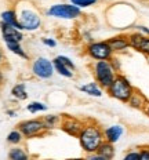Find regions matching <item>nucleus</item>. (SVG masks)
<instances>
[{"mask_svg": "<svg viewBox=\"0 0 149 160\" xmlns=\"http://www.w3.org/2000/svg\"><path fill=\"white\" fill-rule=\"evenodd\" d=\"M79 141H80L82 148L87 153H97L98 148L105 141V138H104V132L98 127L88 126V127L82 130L80 135H79Z\"/></svg>", "mask_w": 149, "mask_h": 160, "instance_id": "obj_1", "label": "nucleus"}, {"mask_svg": "<svg viewBox=\"0 0 149 160\" xmlns=\"http://www.w3.org/2000/svg\"><path fill=\"white\" fill-rule=\"evenodd\" d=\"M134 91L135 90L131 86V83L128 82L123 75H116L112 86L108 88L109 95L113 97L117 101H122V102H128V99L131 98Z\"/></svg>", "mask_w": 149, "mask_h": 160, "instance_id": "obj_2", "label": "nucleus"}, {"mask_svg": "<svg viewBox=\"0 0 149 160\" xmlns=\"http://www.w3.org/2000/svg\"><path fill=\"white\" fill-rule=\"evenodd\" d=\"M95 79L102 88H109L116 78V71L109 61H97L94 66Z\"/></svg>", "mask_w": 149, "mask_h": 160, "instance_id": "obj_3", "label": "nucleus"}, {"mask_svg": "<svg viewBox=\"0 0 149 160\" xmlns=\"http://www.w3.org/2000/svg\"><path fill=\"white\" fill-rule=\"evenodd\" d=\"M87 52L91 58L97 59V61H109L112 58L113 51L109 47L108 42H94L88 46Z\"/></svg>", "mask_w": 149, "mask_h": 160, "instance_id": "obj_4", "label": "nucleus"}, {"mask_svg": "<svg viewBox=\"0 0 149 160\" xmlns=\"http://www.w3.org/2000/svg\"><path fill=\"white\" fill-rule=\"evenodd\" d=\"M48 15L71 19L80 15V8L73 4H55L48 10Z\"/></svg>", "mask_w": 149, "mask_h": 160, "instance_id": "obj_5", "label": "nucleus"}, {"mask_svg": "<svg viewBox=\"0 0 149 160\" xmlns=\"http://www.w3.org/2000/svg\"><path fill=\"white\" fill-rule=\"evenodd\" d=\"M33 72L36 76L42 79H48L51 78L52 72H54V65L46 58H37L33 64Z\"/></svg>", "mask_w": 149, "mask_h": 160, "instance_id": "obj_6", "label": "nucleus"}, {"mask_svg": "<svg viewBox=\"0 0 149 160\" xmlns=\"http://www.w3.org/2000/svg\"><path fill=\"white\" fill-rule=\"evenodd\" d=\"M43 128H46V126H44V122H42V120H28V122H24L19 124L21 134H24L26 137L36 135Z\"/></svg>", "mask_w": 149, "mask_h": 160, "instance_id": "obj_7", "label": "nucleus"}, {"mask_svg": "<svg viewBox=\"0 0 149 160\" xmlns=\"http://www.w3.org/2000/svg\"><path fill=\"white\" fill-rule=\"evenodd\" d=\"M2 33L6 43H19L22 40V33L18 29L12 28V26L4 24V22L2 24Z\"/></svg>", "mask_w": 149, "mask_h": 160, "instance_id": "obj_8", "label": "nucleus"}, {"mask_svg": "<svg viewBox=\"0 0 149 160\" xmlns=\"http://www.w3.org/2000/svg\"><path fill=\"white\" fill-rule=\"evenodd\" d=\"M109 47L113 52H119V51H124L126 48L130 47V43H128V39L124 38V36H116V38H112L107 40Z\"/></svg>", "mask_w": 149, "mask_h": 160, "instance_id": "obj_9", "label": "nucleus"}, {"mask_svg": "<svg viewBox=\"0 0 149 160\" xmlns=\"http://www.w3.org/2000/svg\"><path fill=\"white\" fill-rule=\"evenodd\" d=\"M122 134H123V127L122 126H111L104 131V138L105 141L115 144V142H117L120 139Z\"/></svg>", "mask_w": 149, "mask_h": 160, "instance_id": "obj_10", "label": "nucleus"}, {"mask_svg": "<svg viewBox=\"0 0 149 160\" xmlns=\"http://www.w3.org/2000/svg\"><path fill=\"white\" fill-rule=\"evenodd\" d=\"M21 25L24 26V29H36L39 25H40V19H39V17L32 14V12L25 11L24 17H22Z\"/></svg>", "mask_w": 149, "mask_h": 160, "instance_id": "obj_11", "label": "nucleus"}, {"mask_svg": "<svg viewBox=\"0 0 149 160\" xmlns=\"http://www.w3.org/2000/svg\"><path fill=\"white\" fill-rule=\"evenodd\" d=\"M97 153L99 156H102L104 159L107 160H112L115 158V148H113V144H111V142L108 141H104L101 144V146L98 148Z\"/></svg>", "mask_w": 149, "mask_h": 160, "instance_id": "obj_12", "label": "nucleus"}, {"mask_svg": "<svg viewBox=\"0 0 149 160\" xmlns=\"http://www.w3.org/2000/svg\"><path fill=\"white\" fill-rule=\"evenodd\" d=\"M2 19L4 24H7L10 26H12V28L18 29V31H21V29H24V26L21 25V22L17 19L15 17V12L14 11H4L2 14Z\"/></svg>", "mask_w": 149, "mask_h": 160, "instance_id": "obj_13", "label": "nucleus"}, {"mask_svg": "<svg viewBox=\"0 0 149 160\" xmlns=\"http://www.w3.org/2000/svg\"><path fill=\"white\" fill-rule=\"evenodd\" d=\"M127 104L130 105L131 108L141 109V108H144V106H147V99H145V97L142 95L141 92L134 91V94L131 95V98L128 99V102H127Z\"/></svg>", "mask_w": 149, "mask_h": 160, "instance_id": "obj_14", "label": "nucleus"}, {"mask_svg": "<svg viewBox=\"0 0 149 160\" xmlns=\"http://www.w3.org/2000/svg\"><path fill=\"white\" fill-rule=\"evenodd\" d=\"M62 128L65 130L68 134L71 135H80L82 132V126L79 124L77 122H75V120H69L68 123H64V126H62Z\"/></svg>", "mask_w": 149, "mask_h": 160, "instance_id": "obj_15", "label": "nucleus"}, {"mask_svg": "<svg viewBox=\"0 0 149 160\" xmlns=\"http://www.w3.org/2000/svg\"><path fill=\"white\" fill-rule=\"evenodd\" d=\"M80 90L83 92H86V94H88V95H92V97H101L102 95V91L97 86V83H88V84H86V86H82Z\"/></svg>", "mask_w": 149, "mask_h": 160, "instance_id": "obj_16", "label": "nucleus"}, {"mask_svg": "<svg viewBox=\"0 0 149 160\" xmlns=\"http://www.w3.org/2000/svg\"><path fill=\"white\" fill-rule=\"evenodd\" d=\"M52 65H54L55 71H57L59 75L65 76V78H72V76H73V72H72L69 68H66L65 65H62L58 59H54V61H52Z\"/></svg>", "mask_w": 149, "mask_h": 160, "instance_id": "obj_17", "label": "nucleus"}, {"mask_svg": "<svg viewBox=\"0 0 149 160\" xmlns=\"http://www.w3.org/2000/svg\"><path fill=\"white\" fill-rule=\"evenodd\" d=\"M144 38H145V35H142V33H131V35L128 36L130 47H132L134 50H138V47H140V44L142 43Z\"/></svg>", "mask_w": 149, "mask_h": 160, "instance_id": "obj_18", "label": "nucleus"}, {"mask_svg": "<svg viewBox=\"0 0 149 160\" xmlns=\"http://www.w3.org/2000/svg\"><path fill=\"white\" fill-rule=\"evenodd\" d=\"M8 156H10V160H29L28 159V155L22 151V149H19V148H14V149H11L8 153Z\"/></svg>", "mask_w": 149, "mask_h": 160, "instance_id": "obj_19", "label": "nucleus"}, {"mask_svg": "<svg viewBox=\"0 0 149 160\" xmlns=\"http://www.w3.org/2000/svg\"><path fill=\"white\" fill-rule=\"evenodd\" d=\"M12 95L18 99L28 98V94H26V90H25V84H17L15 87L12 88Z\"/></svg>", "mask_w": 149, "mask_h": 160, "instance_id": "obj_20", "label": "nucleus"}, {"mask_svg": "<svg viewBox=\"0 0 149 160\" xmlns=\"http://www.w3.org/2000/svg\"><path fill=\"white\" fill-rule=\"evenodd\" d=\"M7 47H8V50H11L14 54L22 57V58H28V55L24 52V50L19 46V43H7Z\"/></svg>", "mask_w": 149, "mask_h": 160, "instance_id": "obj_21", "label": "nucleus"}, {"mask_svg": "<svg viewBox=\"0 0 149 160\" xmlns=\"http://www.w3.org/2000/svg\"><path fill=\"white\" fill-rule=\"evenodd\" d=\"M46 109H47V106L44 104H42V102H31V104L28 105V111L32 113L42 112V111H46Z\"/></svg>", "mask_w": 149, "mask_h": 160, "instance_id": "obj_22", "label": "nucleus"}, {"mask_svg": "<svg viewBox=\"0 0 149 160\" xmlns=\"http://www.w3.org/2000/svg\"><path fill=\"white\" fill-rule=\"evenodd\" d=\"M72 4L76 6V7H88V6H92L97 3V0H71Z\"/></svg>", "mask_w": 149, "mask_h": 160, "instance_id": "obj_23", "label": "nucleus"}, {"mask_svg": "<svg viewBox=\"0 0 149 160\" xmlns=\"http://www.w3.org/2000/svg\"><path fill=\"white\" fill-rule=\"evenodd\" d=\"M55 59H58V61L61 62L62 65H65L66 68H69V69H71V71H75V64H73V62L71 61V59L68 58V57L59 55V57H57V58H55Z\"/></svg>", "mask_w": 149, "mask_h": 160, "instance_id": "obj_24", "label": "nucleus"}, {"mask_svg": "<svg viewBox=\"0 0 149 160\" xmlns=\"http://www.w3.org/2000/svg\"><path fill=\"white\" fill-rule=\"evenodd\" d=\"M21 138H22V135L19 131H11L7 137V141L11 142V144H18V142L21 141Z\"/></svg>", "mask_w": 149, "mask_h": 160, "instance_id": "obj_25", "label": "nucleus"}, {"mask_svg": "<svg viewBox=\"0 0 149 160\" xmlns=\"http://www.w3.org/2000/svg\"><path fill=\"white\" fill-rule=\"evenodd\" d=\"M138 51L144 52V54L149 55V38L148 36H145L144 40H142V43L140 44V47H138Z\"/></svg>", "mask_w": 149, "mask_h": 160, "instance_id": "obj_26", "label": "nucleus"}, {"mask_svg": "<svg viewBox=\"0 0 149 160\" xmlns=\"http://www.w3.org/2000/svg\"><path fill=\"white\" fill-rule=\"evenodd\" d=\"M43 122H44L46 128H51L55 124V122H57V116H46Z\"/></svg>", "mask_w": 149, "mask_h": 160, "instance_id": "obj_27", "label": "nucleus"}, {"mask_svg": "<svg viewBox=\"0 0 149 160\" xmlns=\"http://www.w3.org/2000/svg\"><path fill=\"white\" fill-rule=\"evenodd\" d=\"M123 160H140V151H131L123 158Z\"/></svg>", "mask_w": 149, "mask_h": 160, "instance_id": "obj_28", "label": "nucleus"}, {"mask_svg": "<svg viewBox=\"0 0 149 160\" xmlns=\"http://www.w3.org/2000/svg\"><path fill=\"white\" fill-rule=\"evenodd\" d=\"M140 160H149V149H141L140 151Z\"/></svg>", "mask_w": 149, "mask_h": 160, "instance_id": "obj_29", "label": "nucleus"}, {"mask_svg": "<svg viewBox=\"0 0 149 160\" xmlns=\"http://www.w3.org/2000/svg\"><path fill=\"white\" fill-rule=\"evenodd\" d=\"M86 160H107V159H104L102 156H99L98 153H91V155L88 156Z\"/></svg>", "mask_w": 149, "mask_h": 160, "instance_id": "obj_30", "label": "nucleus"}, {"mask_svg": "<svg viewBox=\"0 0 149 160\" xmlns=\"http://www.w3.org/2000/svg\"><path fill=\"white\" fill-rule=\"evenodd\" d=\"M43 43H44L46 46H48V47H55V44H57V43L51 39H43Z\"/></svg>", "mask_w": 149, "mask_h": 160, "instance_id": "obj_31", "label": "nucleus"}, {"mask_svg": "<svg viewBox=\"0 0 149 160\" xmlns=\"http://www.w3.org/2000/svg\"><path fill=\"white\" fill-rule=\"evenodd\" d=\"M138 29H140L142 33H145V36H148L149 38V29L147 28V26H138Z\"/></svg>", "mask_w": 149, "mask_h": 160, "instance_id": "obj_32", "label": "nucleus"}, {"mask_svg": "<svg viewBox=\"0 0 149 160\" xmlns=\"http://www.w3.org/2000/svg\"><path fill=\"white\" fill-rule=\"evenodd\" d=\"M145 112H147V115L149 116V102L147 104V106H145Z\"/></svg>", "mask_w": 149, "mask_h": 160, "instance_id": "obj_33", "label": "nucleus"}, {"mask_svg": "<svg viewBox=\"0 0 149 160\" xmlns=\"http://www.w3.org/2000/svg\"><path fill=\"white\" fill-rule=\"evenodd\" d=\"M68 160H86V159H80V158H79V159H68Z\"/></svg>", "mask_w": 149, "mask_h": 160, "instance_id": "obj_34", "label": "nucleus"}, {"mask_svg": "<svg viewBox=\"0 0 149 160\" xmlns=\"http://www.w3.org/2000/svg\"><path fill=\"white\" fill-rule=\"evenodd\" d=\"M2 80H3V76H2V73H0V82H2Z\"/></svg>", "mask_w": 149, "mask_h": 160, "instance_id": "obj_35", "label": "nucleus"}, {"mask_svg": "<svg viewBox=\"0 0 149 160\" xmlns=\"http://www.w3.org/2000/svg\"><path fill=\"white\" fill-rule=\"evenodd\" d=\"M0 59H2V52H0Z\"/></svg>", "mask_w": 149, "mask_h": 160, "instance_id": "obj_36", "label": "nucleus"}]
</instances>
